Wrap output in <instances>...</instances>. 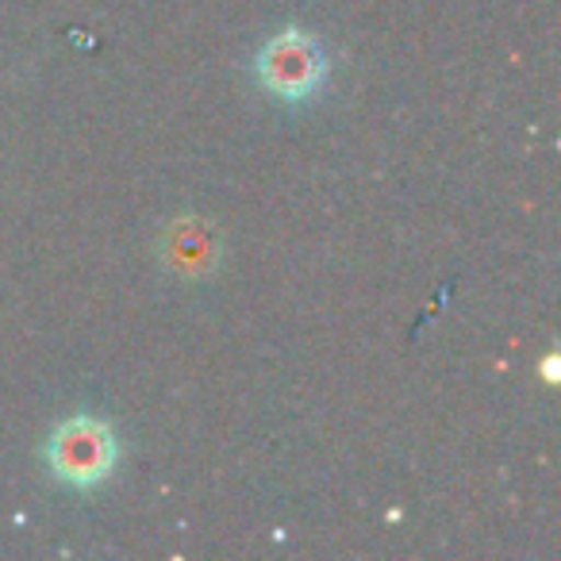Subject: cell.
<instances>
[{
    "label": "cell",
    "instance_id": "obj_1",
    "mask_svg": "<svg viewBox=\"0 0 561 561\" xmlns=\"http://www.w3.org/2000/svg\"><path fill=\"white\" fill-rule=\"evenodd\" d=\"M119 446L116 435L104 420L93 415H78V420L62 423L47 443V461L55 469L58 481L73 484V489H93L116 469Z\"/></svg>",
    "mask_w": 561,
    "mask_h": 561
},
{
    "label": "cell",
    "instance_id": "obj_2",
    "mask_svg": "<svg viewBox=\"0 0 561 561\" xmlns=\"http://www.w3.org/2000/svg\"><path fill=\"white\" fill-rule=\"evenodd\" d=\"M257 78L280 101H305L328 78V58L312 35L285 32L270 39L257 55Z\"/></svg>",
    "mask_w": 561,
    "mask_h": 561
}]
</instances>
